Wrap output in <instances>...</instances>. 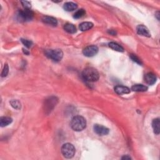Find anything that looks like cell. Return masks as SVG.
Masks as SVG:
<instances>
[{"mask_svg":"<svg viewBox=\"0 0 160 160\" xmlns=\"http://www.w3.org/2000/svg\"><path fill=\"white\" fill-rule=\"evenodd\" d=\"M71 126L74 131H81L83 130L86 126V120L83 117L80 116H74L71 120Z\"/></svg>","mask_w":160,"mask_h":160,"instance_id":"cell-1","label":"cell"},{"mask_svg":"<svg viewBox=\"0 0 160 160\" xmlns=\"http://www.w3.org/2000/svg\"><path fill=\"white\" fill-rule=\"evenodd\" d=\"M82 76L85 80L90 82H94L98 80L100 78L99 73L93 68H87L82 73Z\"/></svg>","mask_w":160,"mask_h":160,"instance_id":"cell-2","label":"cell"},{"mask_svg":"<svg viewBox=\"0 0 160 160\" xmlns=\"http://www.w3.org/2000/svg\"><path fill=\"white\" fill-rule=\"evenodd\" d=\"M61 153L65 158H73L75 154L74 146L71 143H65L61 147Z\"/></svg>","mask_w":160,"mask_h":160,"instance_id":"cell-3","label":"cell"},{"mask_svg":"<svg viewBox=\"0 0 160 160\" xmlns=\"http://www.w3.org/2000/svg\"><path fill=\"white\" fill-rule=\"evenodd\" d=\"M46 54L52 60L54 61H60L63 56V53L60 49L55 50H48L46 51Z\"/></svg>","mask_w":160,"mask_h":160,"instance_id":"cell-4","label":"cell"},{"mask_svg":"<svg viewBox=\"0 0 160 160\" xmlns=\"http://www.w3.org/2000/svg\"><path fill=\"white\" fill-rule=\"evenodd\" d=\"M34 13L30 9H25L24 10L19 11L18 18L22 21H29L33 18Z\"/></svg>","mask_w":160,"mask_h":160,"instance_id":"cell-5","label":"cell"},{"mask_svg":"<svg viewBox=\"0 0 160 160\" xmlns=\"http://www.w3.org/2000/svg\"><path fill=\"white\" fill-rule=\"evenodd\" d=\"M98 52V48L96 46L92 45L85 48L83 50V53L85 56L92 57L96 55Z\"/></svg>","mask_w":160,"mask_h":160,"instance_id":"cell-6","label":"cell"},{"mask_svg":"<svg viewBox=\"0 0 160 160\" xmlns=\"http://www.w3.org/2000/svg\"><path fill=\"white\" fill-rule=\"evenodd\" d=\"M57 103H58V100L56 99V98L55 97H51L48 100H46L44 104L46 111L51 112V110L56 106Z\"/></svg>","mask_w":160,"mask_h":160,"instance_id":"cell-7","label":"cell"},{"mask_svg":"<svg viewBox=\"0 0 160 160\" xmlns=\"http://www.w3.org/2000/svg\"><path fill=\"white\" fill-rule=\"evenodd\" d=\"M94 131L98 135L100 136L106 135L109 133L110 130L106 127L100 125H95L94 126Z\"/></svg>","mask_w":160,"mask_h":160,"instance_id":"cell-8","label":"cell"},{"mask_svg":"<svg viewBox=\"0 0 160 160\" xmlns=\"http://www.w3.org/2000/svg\"><path fill=\"white\" fill-rule=\"evenodd\" d=\"M136 30L138 34L139 35L144 36V37H150V36H151L148 29L143 25H138L136 28Z\"/></svg>","mask_w":160,"mask_h":160,"instance_id":"cell-9","label":"cell"},{"mask_svg":"<svg viewBox=\"0 0 160 160\" xmlns=\"http://www.w3.org/2000/svg\"><path fill=\"white\" fill-rule=\"evenodd\" d=\"M145 81L147 84H149V85H152V84H155L156 81V76L155 74L152 73H149L145 75Z\"/></svg>","mask_w":160,"mask_h":160,"instance_id":"cell-10","label":"cell"},{"mask_svg":"<svg viewBox=\"0 0 160 160\" xmlns=\"http://www.w3.org/2000/svg\"><path fill=\"white\" fill-rule=\"evenodd\" d=\"M115 91L118 94H128L130 93V89L128 87L123 86H116L115 88Z\"/></svg>","mask_w":160,"mask_h":160,"instance_id":"cell-11","label":"cell"},{"mask_svg":"<svg viewBox=\"0 0 160 160\" xmlns=\"http://www.w3.org/2000/svg\"><path fill=\"white\" fill-rule=\"evenodd\" d=\"M43 21L45 23L52 26H56L58 24L56 19L53 17H51V16H44L43 18Z\"/></svg>","mask_w":160,"mask_h":160,"instance_id":"cell-12","label":"cell"},{"mask_svg":"<svg viewBox=\"0 0 160 160\" xmlns=\"http://www.w3.org/2000/svg\"><path fill=\"white\" fill-rule=\"evenodd\" d=\"M78 5L73 2H68L64 5V9L67 11H72L76 9Z\"/></svg>","mask_w":160,"mask_h":160,"instance_id":"cell-13","label":"cell"},{"mask_svg":"<svg viewBox=\"0 0 160 160\" xmlns=\"http://www.w3.org/2000/svg\"><path fill=\"white\" fill-rule=\"evenodd\" d=\"M12 121L13 120L10 117H1V118H0V125H1V127H5L9 125V124H11Z\"/></svg>","mask_w":160,"mask_h":160,"instance_id":"cell-14","label":"cell"},{"mask_svg":"<svg viewBox=\"0 0 160 160\" xmlns=\"http://www.w3.org/2000/svg\"><path fill=\"white\" fill-rule=\"evenodd\" d=\"M93 27V24L90 22H84L80 25V30L83 31H85L91 29Z\"/></svg>","mask_w":160,"mask_h":160,"instance_id":"cell-15","label":"cell"},{"mask_svg":"<svg viewBox=\"0 0 160 160\" xmlns=\"http://www.w3.org/2000/svg\"><path fill=\"white\" fill-rule=\"evenodd\" d=\"M159 125L160 121L159 118H156L153 121L152 126L155 133L156 134V135H159Z\"/></svg>","mask_w":160,"mask_h":160,"instance_id":"cell-16","label":"cell"},{"mask_svg":"<svg viewBox=\"0 0 160 160\" xmlns=\"http://www.w3.org/2000/svg\"><path fill=\"white\" fill-rule=\"evenodd\" d=\"M131 90L134 91H137V92H143V91H146L148 90V88L143 84H135L132 86Z\"/></svg>","mask_w":160,"mask_h":160,"instance_id":"cell-17","label":"cell"},{"mask_svg":"<svg viewBox=\"0 0 160 160\" xmlns=\"http://www.w3.org/2000/svg\"><path fill=\"white\" fill-rule=\"evenodd\" d=\"M64 28L65 29V31H67L68 33H69L73 34L76 32V28L73 24L67 23L64 25Z\"/></svg>","mask_w":160,"mask_h":160,"instance_id":"cell-18","label":"cell"},{"mask_svg":"<svg viewBox=\"0 0 160 160\" xmlns=\"http://www.w3.org/2000/svg\"><path fill=\"white\" fill-rule=\"evenodd\" d=\"M109 46L112 49H113V50L117 51L123 52L124 51V49L121 46L116 43H114V42H111V43H110Z\"/></svg>","mask_w":160,"mask_h":160,"instance_id":"cell-19","label":"cell"},{"mask_svg":"<svg viewBox=\"0 0 160 160\" xmlns=\"http://www.w3.org/2000/svg\"><path fill=\"white\" fill-rule=\"evenodd\" d=\"M86 12L83 9H79V10H78L74 14V18H76V19H78V18H80L81 17H83V16L85 15Z\"/></svg>","mask_w":160,"mask_h":160,"instance_id":"cell-20","label":"cell"},{"mask_svg":"<svg viewBox=\"0 0 160 160\" xmlns=\"http://www.w3.org/2000/svg\"><path fill=\"white\" fill-rule=\"evenodd\" d=\"M10 104H11V106L13 107L15 109L19 110L21 108V103L18 100H12V101H11Z\"/></svg>","mask_w":160,"mask_h":160,"instance_id":"cell-21","label":"cell"},{"mask_svg":"<svg viewBox=\"0 0 160 160\" xmlns=\"http://www.w3.org/2000/svg\"><path fill=\"white\" fill-rule=\"evenodd\" d=\"M8 73H9L8 65L7 64H5V66H4V68H3V70L2 71L1 76L2 77H6L8 75Z\"/></svg>","mask_w":160,"mask_h":160,"instance_id":"cell-22","label":"cell"},{"mask_svg":"<svg viewBox=\"0 0 160 160\" xmlns=\"http://www.w3.org/2000/svg\"><path fill=\"white\" fill-rule=\"evenodd\" d=\"M130 58H131V60L134 61V62H135V63H138L139 64H141L142 63H141V61L140 60V59L138 58V57H137L135 54H130Z\"/></svg>","mask_w":160,"mask_h":160,"instance_id":"cell-23","label":"cell"},{"mask_svg":"<svg viewBox=\"0 0 160 160\" xmlns=\"http://www.w3.org/2000/svg\"><path fill=\"white\" fill-rule=\"evenodd\" d=\"M21 42L23 43V44L27 48H30L33 44L32 41L28 40H24V39H22Z\"/></svg>","mask_w":160,"mask_h":160,"instance_id":"cell-24","label":"cell"},{"mask_svg":"<svg viewBox=\"0 0 160 160\" xmlns=\"http://www.w3.org/2000/svg\"><path fill=\"white\" fill-rule=\"evenodd\" d=\"M22 3V5L25 9H30L31 8V3L28 1H23L21 2Z\"/></svg>","mask_w":160,"mask_h":160,"instance_id":"cell-25","label":"cell"},{"mask_svg":"<svg viewBox=\"0 0 160 160\" xmlns=\"http://www.w3.org/2000/svg\"><path fill=\"white\" fill-rule=\"evenodd\" d=\"M131 157L130 156H128V155H126V156H123V157H122V159H131Z\"/></svg>","mask_w":160,"mask_h":160,"instance_id":"cell-26","label":"cell"}]
</instances>
